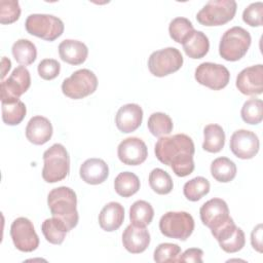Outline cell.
I'll return each instance as SVG.
<instances>
[{"instance_id":"cell-1","label":"cell","mask_w":263,"mask_h":263,"mask_svg":"<svg viewBox=\"0 0 263 263\" xmlns=\"http://www.w3.org/2000/svg\"><path fill=\"white\" fill-rule=\"evenodd\" d=\"M194 143L185 134L161 137L154 147L156 158L161 163L171 166L178 177H186L194 171Z\"/></svg>"},{"instance_id":"cell-2","label":"cell","mask_w":263,"mask_h":263,"mask_svg":"<svg viewBox=\"0 0 263 263\" xmlns=\"http://www.w3.org/2000/svg\"><path fill=\"white\" fill-rule=\"evenodd\" d=\"M47 204L52 217L62 220L71 231L78 224L77 196L73 189L61 186L52 189L47 195Z\"/></svg>"},{"instance_id":"cell-3","label":"cell","mask_w":263,"mask_h":263,"mask_svg":"<svg viewBox=\"0 0 263 263\" xmlns=\"http://www.w3.org/2000/svg\"><path fill=\"white\" fill-rule=\"evenodd\" d=\"M42 178L47 183L64 180L70 171V157L62 144H53L43 153Z\"/></svg>"},{"instance_id":"cell-4","label":"cell","mask_w":263,"mask_h":263,"mask_svg":"<svg viewBox=\"0 0 263 263\" xmlns=\"http://www.w3.org/2000/svg\"><path fill=\"white\" fill-rule=\"evenodd\" d=\"M250 33L238 26L228 29L222 36L219 44V53L229 62H235L246 55L251 45Z\"/></svg>"},{"instance_id":"cell-5","label":"cell","mask_w":263,"mask_h":263,"mask_svg":"<svg viewBox=\"0 0 263 263\" xmlns=\"http://www.w3.org/2000/svg\"><path fill=\"white\" fill-rule=\"evenodd\" d=\"M236 9L234 0H211L197 12L196 20L206 27L222 26L234 17Z\"/></svg>"},{"instance_id":"cell-6","label":"cell","mask_w":263,"mask_h":263,"mask_svg":"<svg viewBox=\"0 0 263 263\" xmlns=\"http://www.w3.org/2000/svg\"><path fill=\"white\" fill-rule=\"evenodd\" d=\"M29 34L46 41H53L59 38L65 29L64 23L58 16L44 13L30 14L25 22Z\"/></svg>"},{"instance_id":"cell-7","label":"cell","mask_w":263,"mask_h":263,"mask_svg":"<svg viewBox=\"0 0 263 263\" xmlns=\"http://www.w3.org/2000/svg\"><path fill=\"white\" fill-rule=\"evenodd\" d=\"M159 230L166 237L186 240L194 230L193 217L187 212H167L159 220Z\"/></svg>"},{"instance_id":"cell-8","label":"cell","mask_w":263,"mask_h":263,"mask_svg":"<svg viewBox=\"0 0 263 263\" xmlns=\"http://www.w3.org/2000/svg\"><path fill=\"white\" fill-rule=\"evenodd\" d=\"M97 87L98 78L96 74L88 69H80L75 71L62 83L63 93L73 100L83 99L93 93Z\"/></svg>"},{"instance_id":"cell-9","label":"cell","mask_w":263,"mask_h":263,"mask_svg":"<svg viewBox=\"0 0 263 263\" xmlns=\"http://www.w3.org/2000/svg\"><path fill=\"white\" fill-rule=\"evenodd\" d=\"M183 55L175 47L153 51L148 59V69L156 77H164L178 71L183 65Z\"/></svg>"},{"instance_id":"cell-10","label":"cell","mask_w":263,"mask_h":263,"mask_svg":"<svg viewBox=\"0 0 263 263\" xmlns=\"http://www.w3.org/2000/svg\"><path fill=\"white\" fill-rule=\"evenodd\" d=\"M31 85L30 72L25 66H17L10 76L1 82V103H14Z\"/></svg>"},{"instance_id":"cell-11","label":"cell","mask_w":263,"mask_h":263,"mask_svg":"<svg viewBox=\"0 0 263 263\" xmlns=\"http://www.w3.org/2000/svg\"><path fill=\"white\" fill-rule=\"evenodd\" d=\"M10 236L14 247L21 252H33L39 246V237L33 223L25 217L16 218L11 223Z\"/></svg>"},{"instance_id":"cell-12","label":"cell","mask_w":263,"mask_h":263,"mask_svg":"<svg viewBox=\"0 0 263 263\" xmlns=\"http://www.w3.org/2000/svg\"><path fill=\"white\" fill-rule=\"evenodd\" d=\"M194 77L199 84L214 90H220L228 84L230 73L223 65L205 62L197 66Z\"/></svg>"},{"instance_id":"cell-13","label":"cell","mask_w":263,"mask_h":263,"mask_svg":"<svg viewBox=\"0 0 263 263\" xmlns=\"http://www.w3.org/2000/svg\"><path fill=\"white\" fill-rule=\"evenodd\" d=\"M199 215L202 224L209 227L212 233L231 219L226 201L217 197L204 202L199 210Z\"/></svg>"},{"instance_id":"cell-14","label":"cell","mask_w":263,"mask_h":263,"mask_svg":"<svg viewBox=\"0 0 263 263\" xmlns=\"http://www.w3.org/2000/svg\"><path fill=\"white\" fill-rule=\"evenodd\" d=\"M212 234L219 242L220 248L226 253H236L246 243L243 231L235 225L232 218Z\"/></svg>"},{"instance_id":"cell-15","label":"cell","mask_w":263,"mask_h":263,"mask_svg":"<svg viewBox=\"0 0 263 263\" xmlns=\"http://www.w3.org/2000/svg\"><path fill=\"white\" fill-rule=\"evenodd\" d=\"M230 150L240 159H251L259 151L258 136L248 129L235 130L230 138Z\"/></svg>"},{"instance_id":"cell-16","label":"cell","mask_w":263,"mask_h":263,"mask_svg":"<svg viewBox=\"0 0 263 263\" xmlns=\"http://www.w3.org/2000/svg\"><path fill=\"white\" fill-rule=\"evenodd\" d=\"M117 156L124 164L139 165L146 160L148 149L143 140L137 137H129L119 143Z\"/></svg>"},{"instance_id":"cell-17","label":"cell","mask_w":263,"mask_h":263,"mask_svg":"<svg viewBox=\"0 0 263 263\" xmlns=\"http://www.w3.org/2000/svg\"><path fill=\"white\" fill-rule=\"evenodd\" d=\"M235 84L242 95H261L263 91V66L259 64L245 68L238 73Z\"/></svg>"},{"instance_id":"cell-18","label":"cell","mask_w":263,"mask_h":263,"mask_svg":"<svg viewBox=\"0 0 263 263\" xmlns=\"http://www.w3.org/2000/svg\"><path fill=\"white\" fill-rule=\"evenodd\" d=\"M143 120V110L138 104H125L121 106L115 116L117 128L124 134L133 133L141 125Z\"/></svg>"},{"instance_id":"cell-19","label":"cell","mask_w":263,"mask_h":263,"mask_svg":"<svg viewBox=\"0 0 263 263\" xmlns=\"http://www.w3.org/2000/svg\"><path fill=\"white\" fill-rule=\"evenodd\" d=\"M122 243L125 250L132 254L143 253L149 247L150 233L146 227L130 224L122 233Z\"/></svg>"},{"instance_id":"cell-20","label":"cell","mask_w":263,"mask_h":263,"mask_svg":"<svg viewBox=\"0 0 263 263\" xmlns=\"http://www.w3.org/2000/svg\"><path fill=\"white\" fill-rule=\"evenodd\" d=\"M52 125L44 116H33L26 126V138L34 145H43L52 136Z\"/></svg>"},{"instance_id":"cell-21","label":"cell","mask_w":263,"mask_h":263,"mask_svg":"<svg viewBox=\"0 0 263 263\" xmlns=\"http://www.w3.org/2000/svg\"><path fill=\"white\" fill-rule=\"evenodd\" d=\"M79 175L85 183L99 185L107 180L109 176V167L103 159L89 158L80 165Z\"/></svg>"},{"instance_id":"cell-22","label":"cell","mask_w":263,"mask_h":263,"mask_svg":"<svg viewBox=\"0 0 263 263\" xmlns=\"http://www.w3.org/2000/svg\"><path fill=\"white\" fill-rule=\"evenodd\" d=\"M59 54L62 61L70 65H81L88 55L87 46L78 40L66 39L59 45Z\"/></svg>"},{"instance_id":"cell-23","label":"cell","mask_w":263,"mask_h":263,"mask_svg":"<svg viewBox=\"0 0 263 263\" xmlns=\"http://www.w3.org/2000/svg\"><path fill=\"white\" fill-rule=\"evenodd\" d=\"M124 209L116 201L108 202L99 214L100 227L108 232L117 230L123 223Z\"/></svg>"},{"instance_id":"cell-24","label":"cell","mask_w":263,"mask_h":263,"mask_svg":"<svg viewBox=\"0 0 263 263\" xmlns=\"http://www.w3.org/2000/svg\"><path fill=\"white\" fill-rule=\"evenodd\" d=\"M225 145V133L222 126L211 123L203 128V150L211 153L220 152Z\"/></svg>"},{"instance_id":"cell-25","label":"cell","mask_w":263,"mask_h":263,"mask_svg":"<svg viewBox=\"0 0 263 263\" xmlns=\"http://www.w3.org/2000/svg\"><path fill=\"white\" fill-rule=\"evenodd\" d=\"M182 45L185 53L191 59H201L210 49L209 38L201 31H194Z\"/></svg>"},{"instance_id":"cell-26","label":"cell","mask_w":263,"mask_h":263,"mask_svg":"<svg viewBox=\"0 0 263 263\" xmlns=\"http://www.w3.org/2000/svg\"><path fill=\"white\" fill-rule=\"evenodd\" d=\"M41 230L45 239L52 245H61L69 232L65 223L54 217L44 220Z\"/></svg>"},{"instance_id":"cell-27","label":"cell","mask_w":263,"mask_h":263,"mask_svg":"<svg viewBox=\"0 0 263 263\" xmlns=\"http://www.w3.org/2000/svg\"><path fill=\"white\" fill-rule=\"evenodd\" d=\"M235 163L227 157H218L211 163V174L213 178L221 183H228L236 176Z\"/></svg>"},{"instance_id":"cell-28","label":"cell","mask_w":263,"mask_h":263,"mask_svg":"<svg viewBox=\"0 0 263 263\" xmlns=\"http://www.w3.org/2000/svg\"><path fill=\"white\" fill-rule=\"evenodd\" d=\"M153 217L154 210L148 201L137 200L129 209V219L135 226L146 227L152 222Z\"/></svg>"},{"instance_id":"cell-29","label":"cell","mask_w":263,"mask_h":263,"mask_svg":"<svg viewBox=\"0 0 263 263\" xmlns=\"http://www.w3.org/2000/svg\"><path fill=\"white\" fill-rule=\"evenodd\" d=\"M11 51L14 60L23 66L33 64L37 58V48L35 44L28 39L16 40L12 45Z\"/></svg>"},{"instance_id":"cell-30","label":"cell","mask_w":263,"mask_h":263,"mask_svg":"<svg viewBox=\"0 0 263 263\" xmlns=\"http://www.w3.org/2000/svg\"><path fill=\"white\" fill-rule=\"evenodd\" d=\"M140 180L132 172H122L114 180V189L122 197H129L140 189Z\"/></svg>"},{"instance_id":"cell-31","label":"cell","mask_w":263,"mask_h":263,"mask_svg":"<svg viewBox=\"0 0 263 263\" xmlns=\"http://www.w3.org/2000/svg\"><path fill=\"white\" fill-rule=\"evenodd\" d=\"M147 126L154 137H164L172 133L174 124L171 117L162 112H155L148 118Z\"/></svg>"},{"instance_id":"cell-32","label":"cell","mask_w":263,"mask_h":263,"mask_svg":"<svg viewBox=\"0 0 263 263\" xmlns=\"http://www.w3.org/2000/svg\"><path fill=\"white\" fill-rule=\"evenodd\" d=\"M210 182L203 177H195L187 181L183 187L185 197L190 201H197L210 192Z\"/></svg>"},{"instance_id":"cell-33","label":"cell","mask_w":263,"mask_h":263,"mask_svg":"<svg viewBox=\"0 0 263 263\" xmlns=\"http://www.w3.org/2000/svg\"><path fill=\"white\" fill-rule=\"evenodd\" d=\"M194 28L192 23L186 17H176L168 26V33L171 38L177 43H184L193 33Z\"/></svg>"},{"instance_id":"cell-34","label":"cell","mask_w":263,"mask_h":263,"mask_svg":"<svg viewBox=\"0 0 263 263\" xmlns=\"http://www.w3.org/2000/svg\"><path fill=\"white\" fill-rule=\"evenodd\" d=\"M149 185L151 189L160 195L168 194L174 187L173 180L167 172L161 168H154L149 174Z\"/></svg>"},{"instance_id":"cell-35","label":"cell","mask_w":263,"mask_h":263,"mask_svg":"<svg viewBox=\"0 0 263 263\" xmlns=\"http://www.w3.org/2000/svg\"><path fill=\"white\" fill-rule=\"evenodd\" d=\"M26 113V105L20 100L14 103H2V120L7 125L20 124L25 118Z\"/></svg>"},{"instance_id":"cell-36","label":"cell","mask_w":263,"mask_h":263,"mask_svg":"<svg viewBox=\"0 0 263 263\" xmlns=\"http://www.w3.org/2000/svg\"><path fill=\"white\" fill-rule=\"evenodd\" d=\"M240 115L248 124H258L263 118V102L260 99H250L241 107Z\"/></svg>"},{"instance_id":"cell-37","label":"cell","mask_w":263,"mask_h":263,"mask_svg":"<svg viewBox=\"0 0 263 263\" xmlns=\"http://www.w3.org/2000/svg\"><path fill=\"white\" fill-rule=\"evenodd\" d=\"M181 254V248L176 243L163 242L154 250V261L157 263L177 262Z\"/></svg>"},{"instance_id":"cell-38","label":"cell","mask_w":263,"mask_h":263,"mask_svg":"<svg viewBox=\"0 0 263 263\" xmlns=\"http://www.w3.org/2000/svg\"><path fill=\"white\" fill-rule=\"evenodd\" d=\"M21 7L17 0L0 1V23L12 24L20 18Z\"/></svg>"},{"instance_id":"cell-39","label":"cell","mask_w":263,"mask_h":263,"mask_svg":"<svg viewBox=\"0 0 263 263\" xmlns=\"http://www.w3.org/2000/svg\"><path fill=\"white\" fill-rule=\"evenodd\" d=\"M262 16H263V3L262 2L251 3L248 7L245 8V10L242 12L243 22L251 27L262 26Z\"/></svg>"},{"instance_id":"cell-40","label":"cell","mask_w":263,"mask_h":263,"mask_svg":"<svg viewBox=\"0 0 263 263\" xmlns=\"http://www.w3.org/2000/svg\"><path fill=\"white\" fill-rule=\"evenodd\" d=\"M38 74L44 80H52L60 74L61 65L54 59H44L38 64Z\"/></svg>"},{"instance_id":"cell-41","label":"cell","mask_w":263,"mask_h":263,"mask_svg":"<svg viewBox=\"0 0 263 263\" xmlns=\"http://www.w3.org/2000/svg\"><path fill=\"white\" fill-rule=\"evenodd\" d=\"M202 256H203V251L198 248H191L187 249L183 254H180L178 257L177 262H197L201 263L202 262Z\"/></svg>"},{"instance_id":"cell-42","label":"cell","mask_w":263,"mask_h":263,"mask_svg":"<svg viewBox=\"0 0 263 263\" xmlns=\"http://www.w3.org/2000/svg\"><path fill=\"white\" fill-rule=\"evenodd\" d=\"M262 224H258L251 233V243L254 250L262 253Z\"/></svg>"},{"instance_id":"cell-43","label":"cell","mask_w":263,"mask_h":263,"mask_svg":"<svg viewBox=\"0 0 263 263\" xmlns=\"http://www.w3.org/2000/svg\"><path fill=\"white\" fill-rule=\"evenodd\" d=\"M1 65H2V73H1V79H3L6 75V73L10 70L11 68V62L9 59H7L6 57H3L2 58V61H1Z\"/></svg>"}]
</instances>
